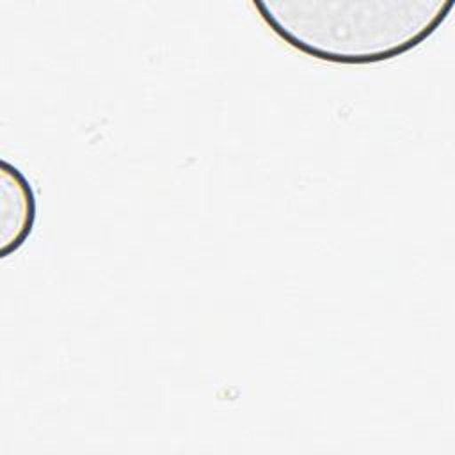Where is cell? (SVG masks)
I'll list each match as a JSON object with an SVG mask.
<instances>
[{"instance_id":"1","label":"cell","mask_w":455,"mask_h":455,"mask_svg":"<svg viewBox=\"0 0 455 455\" xmlns=\"http://www.w3.org/2000/svg\"><path fill=\"white\" fill-rule=\"evenodd\" d=\"M265 25L297 52L363 66L400 57L427 41L453 0H258Z\"/></svg>"},{"instance_id":"2","label":"cell","mask_w":455,"mask_h":455,"mask_svg":"<svg viewBox=\"0 0 455 455\" xmlns=\"http://www.w3.org/2000/svg\"><path fill=\"white\" fill-rule=\"evenodd\" d=\"M36 222V196L23 172L2 164V256L20 249Z\"/></svg>"}]
</instances>
